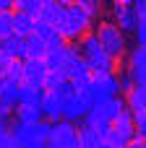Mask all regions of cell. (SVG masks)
<instances>
[{"instance_id":"4dcf8cb0","label":"cell","mask_w":146,"mask_h":148,"mask_svg":"<svg viewBox=\"0 0 146 148\" xmlns=\"http://www.w3.org/2000/svg\"><path fill=\"white\" fill-rule=\"evenodd\" d=\"M13 60H16L13 55H8V52H3V49H0V78L10 73V65H13Z\"/></svg>"},{"instance_id":"7a4b0ae2","label":"cell","mask_w":146,"mask_h":148,"mask_svg":"<svg viewBox=\"0 0 146 148\" xmlns=\"http://www.w3.org/2000/svg\"><path fill=\"white\" fill-rule=\"evenodd\" d=\"M57 29H60V34H63L65 42H78L84 34H89L94 29V18L78 3H71V5H65V13H63Z\"/></svg>"},{"instance_id":"f35d334b","label":"cell","mask_w":146,"mask_h":148,"mask_svg":"<svg viewBox=\"0 0 146 148\" xmlns=\"http://www.w3.org/2000/svg\"><path fill=\"white\" fill-rule=\"evenodd\" d=\"M144 146H146V143H144Z\"/></svg>"},{"instance_id":"603a6c76","label":"cell","mask_w":146,"mask_h":148,"mask_svg":"<svg viewBox=\"0 0 146 148\" xmlns=\"http://www.w3.org/2000/svg\"><path fill=\"white\" fill-rule=\"evenodd\" d=\"M42 5H44V0H16V3H13V8H16V10H24V13L34 16V18L39 16Z\"/></svg>"},{"instance_id":"5bb4252c","label":"cell","mask_w":146,"mask_h":148,"mask_svg":"<svg viewBox=\"0 0 146 148\" xmlns=\"http://www.w3.org/2000/svg\"><path fill=\"white\" fill-rule=\"evenodd\" d=\"M0 49L8 52V55H13V57H18V60H24V57H26V36L10 31L8 36L0 39Z\"/></svg>"},{"instance_id":"836d02e7","label":"cell","mask_w":146,"mask_h":148,"mask_svg":"<svg viewBox=\"0 0 146 148\" xmlns=\"http://www.w3.org/2000/svg\"><path fill=\"white\" fill-rule=\"evenodd\" d=\"M8 122H10V120H3V117H0V130H5V127H8Z\"/></svg>"},{"instance_id":"9a60e30c","label":"cell","mask_w":146,"mask_h":148,"mask_svg":"<svg viewBox=\"0 0 146 148\" xmlns=\"http://www.w3.org/2000/svg\"><path fill=\"white\" fill-rule=\"evenodd\" d=\"M39 120H44L39 104H16V109H13V122L34 125V122H39Z\"/></svg>"},{"instance_id":"7c38bea8","label":"cell","mask_w":146,"mask_h":148,"mask_svg":"<svg viewBox=\"0 0 146 148\" xmlns=\"http://www.w3.org/2000/svg\"><path fill=\"white\" fill-rule=\"evenodd\" d=\"M112 21H115L125 34H133V26H136L133 5H123V3H115V0H112Z\"/></svg>"},{"instance_id":"8d00e7d4","label":"cell","mask_w":146,"mask_h":148,"mask_svg":"<svg viewBox=\"0 0 146 148\" xmlns=\"http://www.w3.org/2000/svg\"><path fill=\"white\" fill-rule=\"evenodd\" d=\"M0 10H3V8H0Z\"/></svg>"},{"instance_id":"d6a6232c","label":"cell","mask_w":146,"mask_h":148,"mask_svg":"<svg viewBox=\"0 0 146 148\" xmlns=\"http://www.w3.org/2000/svg\"><path fill=\"white\" fill-rule=\"evenodd\" d=\"M0 8L3 10H13V0H0Z\"/></svg>"},{"instance_id":"3957f363","label":"cell","mask_w":146,"mask_h":148,"mask_svg":"<svg viewBox=\"0 0 146 148\" xmlns=\"http://www.w3.org/2000/svg\"><path fill=\"white\" fill-rule=\"evenodd\" d=\"M94 34H97V39L102 42V47L112 55V57H125V52H128V42H125V31L112 21V18H102L99 23H97V29H94Z\"/></svg>"},{"instance_id":"83f0119b","label":"cell","mask_w":146,"mask_h":148,"mask_svg":"<svg viewBox=\"0 0 146 148\" xmlns=\"http://www.w3.org/2000/svg\"><path fill=\"white\" fill-rule=\"evenodd\" d=\"M115 75H118V83H120V94H125V91L133 86V78H131V73H128L125 68H120V65H118Z\"/></svg>"},{"instance_id":"ffe728a7","label":"cell","mask_w":146,"mask_h":148,"mask_svg":"<svg viewBox=\"0 0 146 148\" xmlns=\"http://www.w3.org/2000/svg\"><path fill=\"white\" fill-rule=\"evenodd\" d=\"M63 13H65V5H63V3H57V0H44V5H42V10H39L37 18H42V21L57 26L60 18H63Z\"/></svg>"},{"instance_id":"8992f818","label":"cell","mask_w":146,"mask_h":148,"mask_svg":"<svg viewBox=\"0 0 146 148\" xmlns=\"http://www.w3.org/2000/svg\"><path fill=\"white\" fill-rule=\"evenodd\" d=\"M78 94H84V99L89 101V107H94V104H102V101H107L110 96L120 94V83H118V75H115V73L94 75V78H91V83H89L84 91H78Z\"/></svg>"},{"instance_id":"d4e9b609","label":"cell","mask_w":146,"mask_h":148,"mask_svg":"<svg viewBox=\"0 0 146 148\" xmlns=\"http://www.w3.org/2000/svg\"><path fill=\"white\" fill-rule=\"evenodd\" d=\"M76 3H78V5L91 16V18H99L102 10H104V3H102V0H76Z\"/></svg>"},{"instance_id":"cb8c5ba5","label":"cell","mask_w":146,"mask_h":148,"mask_svg":"<svg viewBox=\"0 0 146 148\" xmlns=\"http://www.w3.org/2000/svg\"><path fill=\"white\" fill-rule=\"evenodd\" d=\"M63 81H65V73H63V70H47V75H44L42 86H44V91H55Z\"/></svg>"},{"instance_id":"4316f807","label":"cell","mask_w":146,"mask_h":148,"mask_svg":"<svg viewBox=\"0 0 146 148\" xmlns=\"http://www.w3.org/2000/svg\"><path fill=\"white\" fill-rule=\"evenodd\" d=\"M13 31V10H0V39Z\"/></svg>"},{"instance_id":"44dd1931","label":"cell","mask_w":146,"mask_h":148,"mask_svg":"<svg viewBox=\"0 0 146 148\" xmlns=\"http://www.w3.org/2000/svg\"><path fill=\"white\" fill-rule=\"evenodd\" d=\"M34 23H37V18H34V16H29V13H24V10H16V8H13V31H16V34L29 36V34L34 31Z\"/></svg>"},{"instance_id":"52a82bcc","label":"cell","mask_w":146,"mask_h":148,"mask_svg":"<svg viewBox=\"0 0 146 148\" xmlns=\"http://www.w3.org/2000/svg\"><path fill=\"white\" fill-rule=\"evenodd\" d=\"M47 143L55 148H78V127H76V122H71V120L52 122Z\"/></svg>"},{"instance_id":"f546056e","label":"cell","mask_w":146,"mask_h":148,"mask_svg":"<svg viewBox=\"0 0 146 148\" xmlns=\"http://www.w3.org/2000/svg\"><path fill=\"white\" fill-rule=\"evenodd\" d=\"M52 94H57L60 99H65V96L76 94V86H73V81H71V78H65V81H63V83H60V86H57V88H55Z\"/></svg>"},{"instance_id":"ac0fdd59","label":"cell","mask_w":146,"mask_h":148,"mask_svg":"<svg viewBox=\"0 0 146 148\" xmlns=\"http://www.w3.org/2000/svg\"><path fill=\"white\" fill-rule=\"evenodd\" d=\"M44 96V86L39 83H21L18 88V104H42Z\"/></svg>"},{"instance_id":"e0dca14e","label":"cell","mask_w":146,"mask_h":148,"mask_svg":"<svg viewBox=\"0 0 146 148\" xmlns=\"http://www.w3.org/2000/svg\"><path fill=\"white\" fill-rule=\"evenodd\" d=\"M78 146H84V148H99V146H104V138H102V133H99L97 127L81 122V125H78Z\"/></svg>"},{"instance_id":"277c9868","label":"cell","mask_w":146,"mask_h":148,"mask_svg":"<svg viewBox=\"0 0 146 148\" xmlns=\"http://www.w3.org/2000/svg\"><path fill=\"white\" fill-rule=\"evenodd\" d=\"M50 130H52V122L50 120H39L34 125H21V122H13V135H16V146L24 148H39L47 143L50 138Z\"/></svg>"},{"instance_id":"d590c367","label":"cell","mask_w":146,"mask_h":148,"mask_svg":"<svg viewBox=\"0 0 146 148\" xmlns=\"http://www.w3.org/2000/svg\"><path fill=\"white\" fill-rule=\"evenodd\" d=\"M57 3H63V5H71V3H76V0H57Z\"/></svg>"},{"instance_id":"484cf974","label":"cell","mask_w":146,"mask_h":148,"mask_svg":"<svg viewBox=\"0 0 146 148\" xmlns=\"http://www.w3.org/2000/svg\"><path fill=\"white\" fill-rule=\"evenodd\" d=\"M133 36L138 44H146V13L136 16V26H133Z\"/></svg>"},{"instance_id":"1f68e13d","label":"cell","mask_w":146,"mask_h":148,"mask_svg":"<svg viewBox=\"0 0 146 148\" xmlns=\"http://www.w3.org/2000/svg\"><path fill=\"white\" fill-rule=\"evenodd\" d=\"M16 146V135L5 127V130H0V148H13Z\"/></svg>"},{"instance_id":"4fadbf2b","label":"cell","mask_w":146,"mask_h":148,"mask_svg":"<svg viewBox=\"0 0 146 148\" xmlns=\"http://www.w3.org/2000/svg\"><path fill=\"white\" fill-rule=\"evenodd\" d=\"M39 109H42V117H44V120H50V122L63 120V99H60L57 94H52V91H44Z\"/></svg>"},{"instance_id":"2e32d148","label":"cell","mask_w":146,"mask_h":148,"mask_svg":"<svg viewBox=\"0 0 146 148\" xmlns=\"http://www.w3.org/2000/svg\"><path fill=\"white\" fill-rule=\"evenodd\" d=\"M18 88H21V81L3 75L0 78V101H5L8 107H16L18 104Z\"/></svg>"},{"instance_id":"ba28073f","label":"cell","mask_w":146,"mask_h":148,"mask_svg":"<svg viewBox=\"0 0 146 148\" xmlns=\"http://www.w3.org/2000/svg\"><path fill=\"white\" fill-rule=\"evenodd\" d=\"M125 70L131 73L133 83L146 86V44H138L136 49L125 52Z\"/></svg>"},{"instance_id":"8fae6325","label":"cell","mask_w":146,"mask_h":148,"mask_svg":"<svg viewBox=\"0 0 146 148\" xmlns=\"http://www.w3.org/2000/svg\"><path fill=\"white\" fill-rule=\"evenodd\" d=\"M34 34H39V36H42V42L47 44V49L65 44V39H63L60 29H57L55 23H47V21H42V18H37V23H34Z\"/></svg>"},{"instance_id":"7402d4cb","label":"cell","mask_w":146,"mask_h":148,"mask_svg":"<svg viewBox=\"0 0 146 148\" xmlns=\"http://www.w3.org/2000/svg\"><path fill=\"white\" fill-rule=\"evenodd\" d=\"M44 52H47V44L42 42V36L39 34H29L26 36V57H44Z\"/></svg>"},{"instance_id":"6da1fadb","label":"cell","mask_w":146,"mask_h":148,"mask_svg":"<svg viewBox=\"0 0 146 148\" xmlns=\"http://www.w3.org/2000/svg\"><path fill=\"white\" fill-rule=\"evenodd\" d=\"M76 47H78L81 60L86 62V68H89L94 75H104V73H115V70H118V57H112V55L102 47V42L97 39L94 29H91L89 34H84Z\"/></svg>"},{"instance_id":"e575fe53","label":"cell","mask_w":146,"mask_h":148,"mask_svg":"<svg viewBox=\"0 0 146 148\" xmlns=\"http://www.w3.org/2000/svg\"><path fill=\"white\" fill-rule=\"evenodd\" d=\"M115 3H123V5H133V0H115Z\"/></svg>"},{"instance_id":"5b68a950","label":"cell","mask_w":146,"mask_h":148,"mask_svg":"<svg viewBox=\"0 0 146 148\" xmlns=\"http://www.w3.org/2000/svg\"><path fill=\"white\" fill-rule=\"evenodd\" d=\"M136 127H133V112L125 107L110 125V130L104 133V146L110 148H128L131 138H133Z\"/></svg>"},{"instance_id":"74e56055","label":"cell","mask_w":146,"mask_h":148,"mask_svg":"<svg viewBox=\"0 0 146 148\" xmlns=\"http://www.w3.org/2000/svg\"><path fill=\"white\" fill-rule=\"evenodd\" d=\"M13 3H16V0H13Z\"/></svg>"},{"instance_id":"d6986e66","label":"cell","mask_w":146,"mask_h":148,"mask_svg":"<svg viewBox=\"0 0 146 148\" xmlns=\"http://www.w3.org/2000/svg\"><path fill=\"white\" fill-rule=\"evenodd\" d=\"M125 107L131 109V112H138V109H146V86H138V83H133L125 94Z\"/></svg>"},{"instance_id":"30bf717a","label":"cell","mask_w":146,"mask_h":148,"mask_svg":"<svg viewBox=\"0 0 146 148\" xmlns=\"http://www.w3.org/2000/svg\"><path fill=\"white\" fill-rule=\"evenodd\" d=\"M89 112V101L84 99V94H71L63 99V120H71V122H81L84 114Z\"/></svg>"},{"instance_id":"9c48e42d","label":"cell","mask_w":146,"mask_h":148,"mask_svg":"<svg viewBox=\"0 0 146 148\" xmlns=\"http://www.w3.org/2000/svg\"><path fill=\"white\" fill-rule=\"evenodd\" d=\"M47 75V62L44 57H24L21 60V83H39Z\"/></svg>"},{"instance_id":"f1b7e54d","label":"cell","mask_w":146,"mask_h":148,"mask_svg":"<svg viewBox=\"0 0 146 148\" xmlns=\"http://www.w3.org/2000/svg\"><path fill=\"white\" fill-rule=\"evenodd\" d=\"M133 127H136V133H138V135L146 140V109L133 112Z\"/></svg>"}]
</instances>
